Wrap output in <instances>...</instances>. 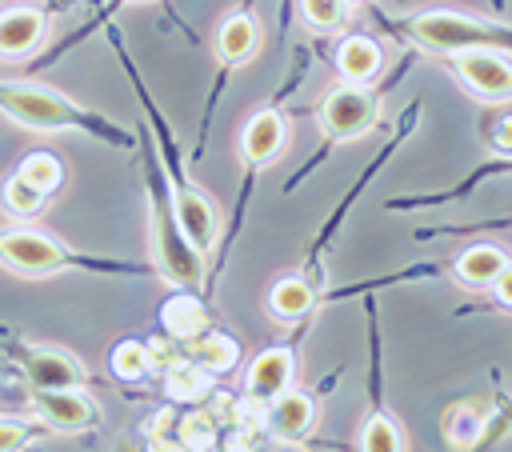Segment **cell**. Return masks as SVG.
<instances>
[{"instance_id":"1","label":"cell","mask_w":512,"mask_h":452,"mask_svg":"<svg viewBox=\"0 0 512 452\" xmlns=\"http://www.w3.org/2000/svg\"><path fill=\"white\" fill-rule=\"evenodd\" d=\"M0 108L36 132H60V128H92L96 132L104 124L44 84H0Z\"/></svg>"},{"instance_id":"2","label":"cell","mask_w":512,"mask_h":452,"mask_svg":"<svg viewBox=\"0 0 512 452\" xmlns=\"http://www.w3.org/2000/svg\"><path fill=\"white\" fill-rule=\"evenodd\" d=\"M408 36L436 52H464V48H504L508 52V28L492 20H476L464 12H420L408 20Z\"/></svg>"},{"instance_id":"3","label":"cell","mask_w":512,"mask_h":452,"mask_svg":"<svg viewBox=\"0 0 512 452\" xmlns=\"http://www.w3.org/2000/svg\"><path fill=\"white\" fill-rule=\"evenodd\" d=\"M372 120H376V100L372 92H364V84H340L316 108V124L332 140H356L372 128Z\"/></svg>"},{"instance_id":"4","label":"cell","mask_w":512,"mask_h":452,"mask_svg":"<svg viewBox=\"0 0 512 452\" xmlns=\"http://www.w3.org/2000/svg\"><path fill=\"white\" fill-rule=\"evenodd\" d=\"M0 264L24 276H48L68 264V248L36 228H12V232H0Z\"/></svg>"},{"instance_id":"5","label":"cell","mask_w":512,"mask_h":452,"mask_svg":"<svg viewBox=\"0 0 512 452\" xmlns=\"http://www.w3.org/2000/svg\"><path fill=\"white\" fill-rule=\"evenodd\" d=\"M452 68H456V76L480 100L504 104L508 92H512V72H508V52L504 48H464V52H452Z\"/></svg>"},{"instance_id":"6","label":"cell","mask_w":512,"mask_h":452,"mask_svg":"<svg viewBox=\"0 0 512 452\" xmlns=\"http://www.w3.org/2000/svg\"><path fill=\"white\" fill-rule=\"evenodd\" d=\"M16 364L24 368V380L32 388H80L84 364L72 352L48 348V344H16Z\"/></svg>"},{"instance_id":"7","label":"cell","mask_w":512,"mask_h":452,"mask_svg":"<svg viewBox=\"0 0 512 452\" xmlns=\"http://www.w3.org/2000/svg\"><path fill=\"white\" fill-rule=\"evenodd\" d=\"M32 412L56 432H84L96 424V404L80 388H36Z\"/></svg>"},{"instance_id":"8","label":"cell","mask_w":512,"mask_h":452,"mask_svg":"<svg viewBox=\"0 0 512 452\" xmlns=\"http://www.w3.org/2000/svg\"><path fill=\"white\" fill-rule=\"evenodd\" d=\"M156 264H160V272H164L172 284H180V288L200 284V276H204L200 252L188 244V236H184L180 228L168 224V216H156Z\"/></svg>"},{"instance_id":"9","label":"cell","mask_w":512,"mask_h":452,"mask_svg":"<svg viewBox=\"0 0 512 452\" xmlns=\"http://www.w3.org/2000/svg\"><path fill=\"white\" fill-rule=\"evenodd\" d=\"M176 228L188 236V244L196 248V252H208L212 244H216V208L208 204V196L200 192V188H192V184H176Z\"/></svg>"},{"instance_id":"10","label":"cell","mask_w":512,"mask_h":452,"mask_svg":"<svg viewBox=\"0 0 512 452\" xmlns=\"http://www.w3.org/2000/svg\"><path fill=\"white\" fill-rule=\"evenodd\" d=\"M264 424H268V432H272L280 444H296V440H304L308 428L316 424V404H312V396H304V392H296V388H284L280 396L268 400Z\"/></svg>"},{"instance_id":"11","label":"cell","mask_w":512,"mask_h":452,"mask_svg":"<svg viewBox=\"0 0 512 452\" xmlns=\"http://www.w3.org/2000/svg\"><path fill=\"white\" fill-rule=\"evenodd\" d=\"M292 376H296V356L288 348H268L248 364L244 388L252 400H272L284 388H292Z\"/></svg>"},{"instance_id":"12","label":"cell","mask_w":512,"mask_h":452,"mask_svg":"<svg viewBox=\"0 0 512 452\" xmlns=\"http://www.w3.org/2000/svg\"><path fill=\"white\" fill-rule=\"evenodd\" d=\"M288 140V124L280 112H256L240 132V152L248 164H272Z\"/></svg>"},{"instance_id":"13","label":"cell","mask_w":512,"mask_h":452,"mask_svg":"<svg viewBox=\"0 0 512 452\" xmlns=\"http://www.w3.org/2000/svg\"><path fill=\"white\" fill-rule=\"evenodd\" d=\"M44 40V16L36 8L0 12V56H28Z\"/></svg>"},{"instance_id":"14","label":"cell","mask_w":512,"mask_h":452,"mask_svg":"<svg viewBox=\"0 0 512 452\" xmlns=\"http://www.w3.org/2000/svg\"><path fill=\"white\" fill-rule=\"evenodd\" d=\"M260 48V24L244 12L228 16L220 28H216V56L220 64H248Z\"/></svg>"},{"instance_id":"15","label":"cell","mask_w":512,"mask_h":452,"mask_svg":"<svg viewBox=\"0 0 512 452\" xmlns=\"http://www.w3.org/2000/svg\"><path fill=\"white\" fill-rule=\"evenodd\" d=\"M452 272H456V280L468 284V288H492V280H496L500 272H508V256H504L496 244H472V248H464V252L456 256Z\"/></svg>"},{"instance_id":"16","label":"cell","mask_w":512,"mask_h":452,"mask_svg":"<svg viewBox=\"0 0 512 452\" xmlns=\"http://www.w3.org/2000/svg\"><path fill=\"white\" fill-rule=\"evenodd\" d=\"M336 68H340V76L348 84H368L372 76H380L384 52H380V44L372 36H348L340 44V52H336Z\"/></svg>"},{"instance_id":"17","label":"cell","mask_w":512,"mask_h":452,"mask_svg":"<svg viewBox=\"0 0 512 452\" xmlns=\"http://www.w3.org/2000/svg\"><path fill=\"white\" fill-rule=\"evenodd\" d=\"M312 304H316V292L300 276H284L268 292V308H272L276 320H300V316H308Z\"/></svg>"},{"instance_id":"18","label":"cell","mask_w":512,"mask_h":452,"mask_svg":"<svg viewBox=\"0 0 512 452\" xmlns=\"http://www.w3.org/2000/svg\"><path fill=\"white\" fill-rule=\"evenodd\" d=\"M188 360L196 368H204V372H224V368L236 364V340L200 328L196 336H188Z\"/></svg>"},{"instance_id":"19","label":"cell","mask_w":512,"mask_h":452,"mask_svg":"<svg viewBox=\"0 0 512 452\" xmlns=\"http://www.w3.org/2000/svg\"><path fill=\"white\" fill-rule=\"evenodd\" d=\"M44 192L40 188H32L28 180H20L16 172L4 180V188H0V204H4V212L8 216H16V220H28V216H36L40 208H44Z\"/></svg>"},{"instance_id":"20","label":"cell","mask_w":512,"mask_h":452,"mask_svg":"<svg viewBox=\"0 0 512 452\" xmlns=\"http://www.w3.org/2000/svg\"><path fill=\"white\" fill-rule=\"evenodd\" d=\"M164 328L172 332V336H196L200 328H204V304L196 300V296H172L168 304H164Z\"/></svg>"},{"instance_id":"21","label":"cell","mask_w":512,"mask_h":452,"mask_svg":"<svg viewBox=\"0 0 512 452\" xmlns=\"http://www.w3.org/2000/svg\"><path fill=\"white\" fill-rule=\"evenodd\" d=\"M356 444H360L364 452H400V448H404V432H400V424H396L392 416L376 412V416L364 420Z\"/></svg>"},{"instance_id":"22","label":"cell","mask_w":512,"mask_h":452,"mask_svg":"<svg viewBox=\"0 0 512 452\" xmlns=\"http://www.w3.org/2000/svg\"><path fill=\"white\" fill-rule=\"evenodd\" d=\"M16 176L28 180L32 188H40V192L48 196V192H56L64 168H60V160H56L52 152H28V156L20 160V168H16Z\"/></svg>"},{"instance_id":"23","label":"cell","mask_w":512,"mask_h":452,"mask_svg":"<svg viewBox=\"0 0 512 452\" xmlns=\"http://www.w3.org/2000/svg\"><path fill=\"white\" fill-rule=\"evenodd\" d=\"M148 368H152L148 344H140V340H120V344L112 348V372H116L120 380H140Z\"/></svg>"},{"instance_id":"24","label":"cell","mask_w":512,"mask_h":452,"mask_svg":"<svg viewBox=\"0 0 512 452\" xmlns=\"http://www.w3.org/2000/svg\"><path fill=\"white\" fill-rule=\"evenodd\" d=\"M344 4L348 0H300V16L316 28V32H332L344 20Z\"/></svg>"},{"instance_id":"25","label":"cell","mask_w":512,"mask_h":452,"mask_svg":"<svg viewBox=\"0 0 512 452\" xmlns=\"http://www.w3.org/2000/svg\"><path fill=\"white\" fill-rule=\"evenodd\" d=\"M208 384H204V368H196L192 360H184V364H176L172 372H168V392L172 396H180V400H192V396H200Z\"/></svg>"},{"instance_id":"26","label":"cell","mask_w":512,"mask_h":452,"mask_svg":"<svg viewBox=\"0 0 512 452\" xmlns=\"http://www.w3.org/2000/svg\"><path fill=\"white\" fill-rule=\"evenodd\" d=\"M504 436H508V416H504V412H484V420H480V428H476L472 448H492V444H504Z\"/></svg>"},{"instance_id":"27","label":"cell","mask_w":512,"mask_h":452,"mask_svg":"<svg viewBox=\"0 0 512 452\" xmlns=\"http://www.w3.org/2000/svg\"><path fill=\"white\" fill-rule=\"evenodd\" d=\"M184 444H196V448H208L212 444V420L204 412H192L184 420Z\"/></svg>"},{"instance_id":"28","label":"cell","mask_w":512,"mask_h":452,"mask_svg":"<svg viewBox=\"0 0 512 452\" xmlns=\"http://www.w3.org/2000/svg\"><path fill=\"white\" fill-rule=\"evenodd\" d=\"M28 444V424L24 420H0V452H16Z\"/></svg>"},{"instance_id":"29","label":"cell","mask_w":512,"mask_h":452,"mask_svg":"<svg viewBox=\"0 0 512 452\" xmlns=\"http://www.w3.org/2000/svg\"><path fill=\"white\" fill-rule=\"evenodd\" d=\"M508 284H512V280H508V272H500V276L492 280V288H496V300H500V304H512V288H508Z\"/></svg>"},{"instance_id":"30","label":"cell","mask_w":512,"mask_h":452,"mask_svg":"<svg viewBox=\"0 0 512 452\" xmlns=\"http://www.w3.org/2000/svg\"><path fill=\"white\" fill-rule=\"evenodd\" d=\"M136 4H144V0H136Z\"/></svg>"}]
</instances>
